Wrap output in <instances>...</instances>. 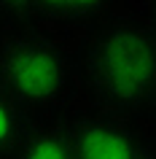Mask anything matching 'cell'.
<instances>
[{
    "instance_id": "1",
    "label": "cell",
    "mask_w": 156,
    "mask_h": 159,
    "mask_svg": "<svg viewBox=\"0 0 156 159\" xmlns=\"http://www.w3.org/2000/svg\"><path fill=\"white\" fill-rule=\"evenodd\" d=\"M86 81L97 100L116 111L140 108L156 97V38L151 30L108 27L86 51Z\"/></svg>"
},
{
    "instance_id": "2",
    "label": "cell",
    "mask_w": 156,
    "mask_h": 159,
    "mask_svg": "<svg viewBox=\"0 0 156 159\" xmlns=\"http://www.w3.org/2000/svg\"><path fill=\"white\" fill-rule=\"evenodd\" d=\"M67 86L70 67L57 43L22 35L0 46V89L22 105H54Z\"/></svg>"
},
{
    "instance_id": "3",
    "label": "cell",
    "mask_w": 156,
    "mask_h": 159,
    "mask_svg": "<svg viewBox=\"0 0 156 159\" xmlns=\"http://www.w3.org/2000/svg\"><path fill=\"white\" fill-rule=\"evenodd\" d=\"M67 132L73 159H143L148 154L140 135L116 119H81Z\"/></svg>"
},
{
    "instance_id": "4",
    "label": "cell",
    "mask_w": 156,
    "mask_h": 159,
    "mask_svg": "<svg viewBox=\"0 0 156 159\" xmlns=\"http://www.w3.org/2000/svg\"><path fill=\"white\" fill-rule=\"evenodd\" d=\"M27 138H30V113H27V105H22L8 92L0 89V154L19 151Z\"/></svg>"
},
{
    "instance_id": "5",
    "label": "cell",
    "mask_w": 156,
    "mask_h": 159,
    "mask_svg": "<svg viewBox=\"0 0 156 159\" xmlns=\"http://www.w3.org/2000/svg\"><path fill=\"white\" fill-rule=\"evenodd\" d=\"M16 159H73L67 127H51L33 132L19 148Z\"/></svg>"
},
{
    "instance_id": "6",
    "label": "cell",
    "mask_w": 156,
    "mask_h": 159,
    "mask_svg": "<svg viewBox=\"0 0 156 159\" xmlns=\"http://www.w3.org/2000/svg\"><path fill=\"white\" fill-rule=\"evenodd\" d=\"M108 0H35V8L59 19H86L105 8Z\"/></svg>"
},
{
    "instance_id": "7",
    "label": "cell",
    "mask_w": 156,
    "mask_h": 159,
    "mask_svg": "<svg viewBox=\"0 0 156 159\" xmlns=\"http://www.w3.org/2000/svg\"><path fill=\"white\" fill-rule=\"evenodd\" d=\"M33 8H35V0H0V14L3 16H25Z\"/></svg>"
},
{
    "instance_id": "8",
    "label": "cell",
    "mask_w": 156,
    "mask_h": 159,
    "mask_svg": "<svg viewBox=\"0 0 156 159\" xmlns=\"http://www.w3.org/2000/svg\"><path fill=\"white\" fill-rule=\"evenodd\" d=\"M151 35L156 38V11H154V27H151Z\"/></svg>"
},
{
    "instance_id": "9",
    "label": "cell",
    "mask_w": 156,
    "mask_h": 159,
    "mask_svg": "<svg viewBox=\"0 0 156 159\" xmlns=\"http://www.w3.org/2000/svg\"><path fill=\"white\" fill-rule=\"evenodd\" d=\"M143 159H156V154H151V151H148V154H145Z\"/></svg>"
}]
</instances>
